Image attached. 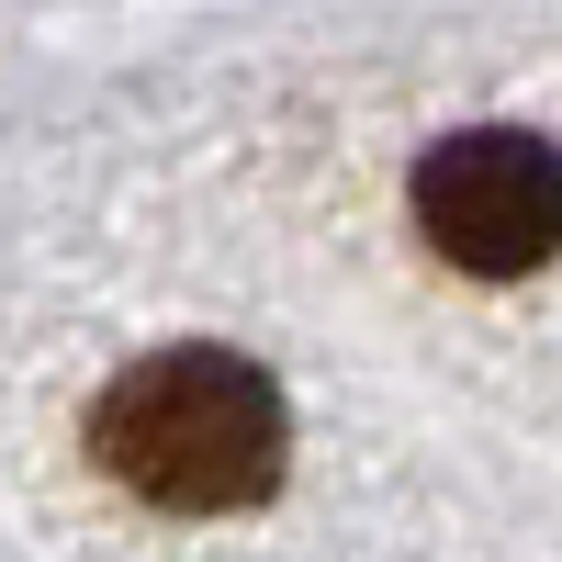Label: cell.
<instances>
[{
    "label": "cell",
    "instance_id": "cell-1",
    "mask_svg": "<svg viewBox=\"0 0 562 562\" xmlns=\"http://www.w3.org/2000/svg\"><path fill=\"white\" fill-rule=\"evenodd\" d=\"M90 461L169 518H237L281 495L293 416L281 383L237 349H158L90 405Z\"/></svg>",
    "mask_w": 562,
    "mask_h": 562
},
{
    "label": "cell",
    "instance_id": "cell-2",
    "mask_svg": "<svg viewBox=\"0 0 562 562\" xmlns=\"http://www.w3.org/2000/svg\"><path fill=\"white\" fill-rule=\"evenodd\" d=\"M416 237L473 281H529L562 259V147L518 124H473L416 158Z\"/></svg>",
    "mask_w": 562,
    "mask_h": 562
}]
</instances>
